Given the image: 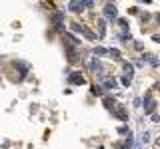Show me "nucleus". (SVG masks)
I'll use <instances>...</instances> for the list:
<instances>
[{
    "label": "nucleus",
    "mask_w": 160,
    "mask_h": 149,
    "mask_svg": "<svg viewBox=\"0 0 160 149\" xmlns=\"http://www.w3.org/2000/svg\"><path fill=\"white\" fill-rule=\"evenodd\" d=\"M72 30H74V32H78V34H84V36H86L88 40H94V38H96V36H94V34H92L86 26H82V24H78V22H74V24H72Z\"/></svg>",
    "instance_id": "1"
},
{
    "label": "nucleus",
    "mask_w": 160,
    "mask_h": 149,
    "mask_svg": "<svg viewBox=\"0 0 160 149\" xmlns=\"http://www.w3.org/2000/svg\"><path fill=\"white\" fill-rule=\"evenodd\" d=\"M154 108H156V101L152 100L150 93H146V97H144V113H152Z\"/></svg>",
    "instance_id": "2"
},
{
    "label": "nucleus",
    "mask_w": 160,
    "mask_h": 149,
    "mask_svg": "<svg viewBox=\"0 0 160 149\" xmlns=\"http://www.w3.org/2000/svg\"><path fill=\"white\" fill-rule=\"evenodd\" d=\"M104 16H106L108 20L116 18V6H114V4H106V6H104Z\"/></svg>",
    "instance_id": "3"
},
{
    "label": "nucleus",
    "mask_w": 160,
    "mask_h": 149,
    "mask_svg": "<svg viewBox=\"0 0 160 149\" xmlns=\"http://www.w3.org/2000/svg\"><path fill=\"white\" fill-rule=\"evenodd\" d=\"M68 8H70V12H82L84 10V2L82 0H72V2L68 4Z\"/></svg>",
    "instance_id": "4"
},
{
    "label": "nucleus",
    "mask_w": 160,
    "mask_h": 149,
    "mask_svg": "<svg viewBox=\"0 0 160 149\" xmlns=\"http://www.w3.org/2000/svg\"><path fill=\"white\" fill-rule=\"evenodd\" d=\"M112 113H114L118 119H122V121H128V112H126L124 108H114V109H112Z\"/></svg>",
    "instance_id": "5"
},
{
    "label": "nucleus",
    "mask_w": 160,
    "mask_h": 149,
    "mask_svg": "<svg viewBox=\"0 0 160 149\" xmlns=\"http://www.w3.org/2000/svg\"><path fill=\"white\" fill-rule=\"evenodd\" d=\"M62 20H64V12H56V14H54V26H56V30H64Z\"/></svg>",
    "instance_id": "6"
},
{
    "label": "nucleus",
    "mask_w": 160,
    "mask_h": 149,
    "mask_svg": "<svg viewBox=\"0 0 160 149\" xmlns=\"http://www.w3.org/2000/svg\"><path fill=\"white\" fill-rule=\"evenodd\" d=\"M70 84H76V86H82L84 84V78L80 72H74V74H70Z\"/></svg>",
    "instance_id": "7"
},
{
    "label": "nucleus",
    "mask_w": 160,
    "mask_h": 149,
    "mask_svg": "<svg viewBox=\"0 0 160 149\" xmlns=\"http://www.w3.org/2000/svg\"><path fill=\"white\" fill-rule=\"evenodd\" d=\"M122 68H124V78H128V80H132V74H134V66L132 64H128V62H124L122 64Z\"/></svg>",
    "instance_id": "8"
},
{
    "label": "nucleus",
    "mask_w": 160,
    "mask_h": 149,
    "mask_svg": "<svg viewBox=\"0 0 160 149\" xmlns=\"http://www.w3.org/2000/svg\"><path fill=\"white\" fill-rule=\"evenodd\" d=\"M104 105H106V108L108 109H114V97H110V96H106V97H104Z\"/></svg>",
    "instance_id": "9"
},
{
    "label": "nucleus",
    "mask_w": 160,
    "mask_h": 149,
    "mask_svg": "<svg viewBox=\"0 0 160 149\" xmlns=\"http://www.w3.org/2000/svg\"><path fill=\"white\" fill-rule=\"evenodd\" d=\"M66 52H68V62H76V52H74V50L72 48H70V46H68V48H66Z\"/></svg>",
    "instance_id": "10"
},
{
    "label": "nucleus",
    "mask_w": 160,
    "mask_h": 149,
    "mask_svg": "<svg viewBox=\"0 0 160 149\" xmlns=\"http://www.w3.org/2000/svg\"><path fill=\"white\" fill-rule=\"evenodd\" d=\"M88 68H90L92 72H94V70H100V62H98V60H90V62H88Z\"/></svg>",
    "instance_id": "11"
},
{
    "label": "nucleus",
    "mask_w": 160,
    "mask_h": 149,
    "mask_svg": "<svg viewBox=\"0 0 160 149\" xmlns=\"http://www.w3.org/2000/svg\"><path fill=\"white\" fill-rule=\"evenodd\" d=\"M104 26H106V24H104V20H98V38H102L104 32H106V30H104Z\"/></svg>",
    "instance_id": "12"
},
{
    "label": "nucleus",
    "mask_w": 160,
    "mask_h": 149,
    "mask_svg": "<svg viewBox=\"0 0 160 149\" xmlns=\"http://www.w3.org/2000/svg\"><path fill=\"white\" fill-rule=\"evenodd\" d=\"M104 88H106V89H114L116 82H114V80H104Z\"/></svg>",
    "instance_id": "13"
},
{
    "label": "nucleus",
    "mask_w": 160,
    "mask_h": 149,
    "mask_svg": "<svg viewBox=\"0 0 160 149\" xmlns=\"http://www.w3.org/2000/svg\"><path fill=\"white\" fill-rule=\"evenodd\" d=\"M90 92H92V96H102V88H100V86H92L90 88Z\"/></svg>",
    "instance_id": "14"
},
{
    "label": "nucleus",
    "mask_w": 160,
    "mask_h": 149,
    "mask_svg": "<svg viewBox=\"0 0 160 149\" xmlns=\"http://www.w3.org/2000/svg\"><path fill=\"white\" fill-rule=\"evenodd\" d=\"M94 54H96V56H106L108 50H106V48H100V46H98V48H94Z\"/></svg>",
    "instance_id": "15"
},
{
    "label": "nucleus",
    "mask_w": 160,
    "mask_h": 149,
    "mask_svg": "<svg viewBox=\"0 0 160 149\" xmlns=\"http://www.w3.org/2000/svg\"><path fill=\"white\" fill-rule=\"evenodd\" d=\"M108 54H110L114 60H120V52H118V50H108Z\"/></svg>",
    "instance_id": "16"
},
{
    "label": "nucleus",
    "mask_w": 160,
    "mask_h": 149,
    "mask_svg": "<svg viewBox=\"0 0 160 149\" xmlns=\"http://www.w3.org/2000/svg\"><path fill=\"white\" fill-rule=\"evenodd\" d=\"M130 84H132V80H128V78H122V86H126V88H128Z\"/></svg>",
    "instance_id": "17"
},
{
    "label": "nucleus",
    "mask_w": 160,
    "mask_h": 149,
    "mask_svg": "<svg viewBox=\"0 0 160 149\" xmlns=\"http://www.w3.org/2000/svg\"><path fill=\"white\" fill-rule=\"evenodd\" d=\"M118 24H120V26H122V28H126V26H128V22H126V20H124V18H120V20H118Z\"/></svg>",
    "instance_id": "18"
},
{
    "label": "nucleus",
    "mask_w": 160,
    "mask_h": 149,
    "mask_svg": "<svg viewBox=\"0 0 160 149\" xmlns=\"http://www.w3.org/2000/svg\"><path fill=\"white\" fill-rule=\"evenodd\" d=\"M136 149H140V145H136Z\"/></svg>",
    "instance_id": "19"
}]
</instances>
